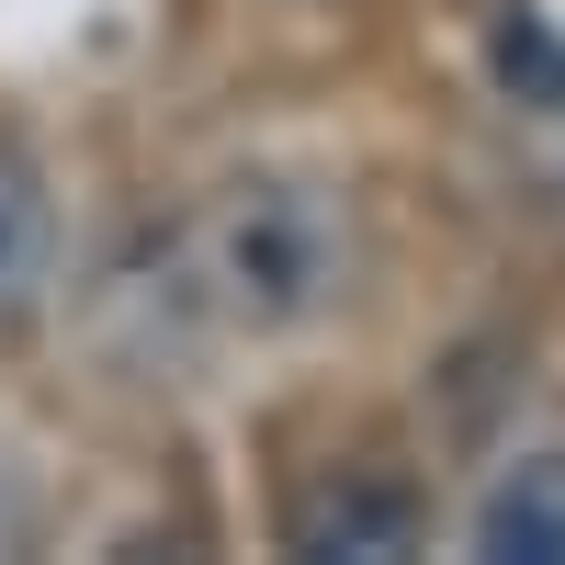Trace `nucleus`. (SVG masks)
<instances>
[{"label":"nucleus","mask_w":565,"mask_h":565,"mask_svg":"<svg viewBox=\"0 0 565 565\" xmlns=\"http://www.w3.org/2000/svg\"><path fill=\"white\" fill-rule=\"evenodd\" d=\"M487 57H498V79L521 90V103L565 114V34H554L543 12H498V34H487Z\"/></svg>","instance_id":"39448f33"},{"label":"nucleus","mask_w":565,"mask_h":565,"mask_svg":"<svg viewBox=\"0 0 565 565\" xmlns=\"http://www.w3.org/2000/svg\"><path fill=\"white\" fill-rule=\"evenodd\" d=\"M170 260L215 328L282 340V328H317L351 295V204L306 170H226L170 226Z\"/></svg>","instance_id":"f257e3e1"},{"label":"nucleus","mask_w":565,"mask_h":565,"mask_svg":"<svg viewBox=\"0 0 565 565\" xmlns=\"http://www.w3.org/2000/svg\"><path fill=\"white\" fill-rule=\"evenodd\" d=\"M430 509L396 476H317L282 498V554H317V565H385V554H418Z\"/></svg>","instance_id":"f03ea898"},{"label":"nucleus","mask_w":565,"mask_h":565,"mask_svg":"<svg viewBox=\"0 0 565 565\" xmlns=\"http://www.w3.org/2000/svg\"><path fill=\"white\" fill-rule=\"evenodd\" d=\"M57 282V204L23 148H0V328H23Z\"/></svg>","instance_id":"20e7f679"},{"label":"nucleus","mask_w":565,"mask_h":565,"mask_svg":"<svg viewBox=\"0 0 565 565\" xmlns=\"http://www.w3.org/2000/svg\"><path fill=\"white\" fill-rule=\"evenodd\" d=\"M476 554L487 565H565V452H532L476 498Z\"/></svg>","instance_id":"7ed1b4c3"}]
</instances>
